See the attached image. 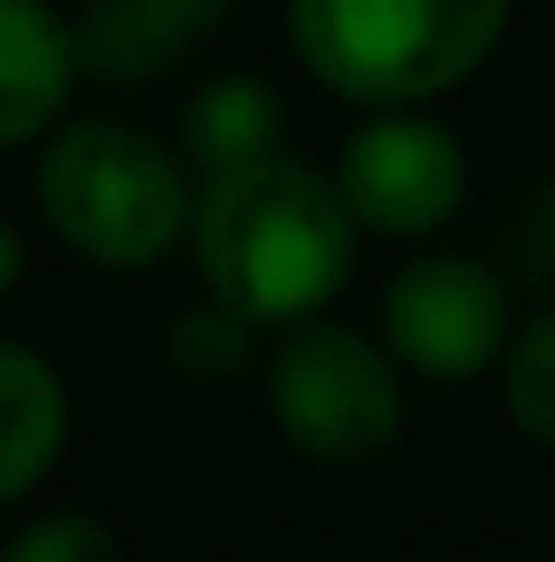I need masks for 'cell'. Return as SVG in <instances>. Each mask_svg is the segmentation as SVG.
<instances>
[{
	"label": "cell",
	"instance_id": "4fadbf2b",
	"mask_svg": "<svg viewBox=\"0 0 555 562\" xmlns=\"http://www.w3.org/2000/svg\"><path fill=\"white\" fill-rule=\"evenodd\" d=\"M122 535L93 513H43L8 535V562H114Z\"/></svg>",
	"mask_w": 555,
	"mask_h": 562
},
{
	"label": "cell",
	"instance_id": "8992f818",
	"mask_svg": "<svg viewBox=\"0 0 555 562\" xmlns=\"http://www.w3.org/2000/svg\"><path fill=\"white\" fill-rule=\"evenodd\" d=\"M385 342L428 378H477L506 349V292L471 257H420L385 285Z\"/></svg>",
	"mask_w": 555,
	"mask_h": 562
},
{
	"label": "cell",
	"instance_id": "52a82bcc",
	"mask_svg": "<svg viewBox=\"0 0 555 562\" xmlns=\"http://www.w3.org/2000/svg\"><path fill=\"white\" fill-rule=\"evenodd\" d=\"M242 0H86L71 22L79 71L100 86H150L179 71Z\"/></svg>",
	"mask_w": 555,
	"mask_h": 562
},
{
	"label": "cell",
	"instance_id": "3957f363",
	"mask_svg": "<svg viewBox=\"0 0 555 562\" xmlns=\"http://www.w3.org/2000/svg\"><path fill=\"white\" fill-rule=\"evenodd\" d=\"M513 0H285L292 50L328 93L414 108L463 86L506 36Z\"/></svg>",
	"mask_w": 555,
	"mask_h": 562
},
{
	"label": "cell",
	"instance_id": "9c48e42d",
	"mask_svg": "<svg viewBox=\"0 0 555 562\" xmlns=\"http://www.w3.org/2000/svg\"><path fill=\"white\" fill-rule=\"evenodd\" d=\"M71 435V392L50 357L29 342H0V513L22 506Z\"/></svg>",
	"mask_w": 555,
	"mask_h": 562
},
{
	"label": "cell",
	"instance_id": "7c38bea8",
	"mask_svg": "<svg viewBox=\"0 0 555 562\" xmlns=\"http://www.w3.org/2000/svg\"><path fill=\"white\" fill-rule=\"evenodd\" d=\"M506 413L528 441L555 449V306L534 314L506 349Z\"/></svg>",
	"mask_w": 555,
	"mask_h": 562
},
{
	"label": "cell",
	"instance_id": "277c9868",
	"mask_svg": "<svg viewBox=\"0 0 555 562\" xmlns=\"http://www.w3.org/2000/svg\"><path fill=\"white\" fill-rule=\"evenodd\" d=\"M271 413H278V435L306 463L356 470L399 441L406 392L371 335L306 314L292 321V335L271 357Z\"/></svg>",
	"mask_w": 555,
	"mask_h": 562
},
{
	"label": "cell",
	"instance_id": "5bb4252c",
	"mask_svg": "<svg viewBox=\"0 0 555 562\" xmlns=\"http://www.w3.org/2000/svg\"><path fill=\"white\" fill-rule=\"evenodd\" d=\"M22 278H29V243H22V228H14V221H0V300H8Z\"/></svg>",
	"mask_w": 555,
	"mask_h": 562
},
{
	"label": "cell",
	"instance_id": "9a60e30c",
	"mask_svg": "<svg viewBox=\"0 0 555 562\" xmlns=\"http://www.w3.org/2000/svg\"><path fill=\"white\" fill-rule=\"evenodd\" d=\"M534 235H542V257H548V271H555V186L542 192V221H534Z\"/></svg>",
	"mask_w": 555,
	"mask_h": 562
},
{
	"label": "cell",
	"instance_id": "30bf717a",
	"mask_svg": "<svg viewBox=\"0 0 555 562\" xmlns=\"http://www.w3.org/2000/svg\"><path fill=\"white\" fill-rule=\"evenodd\" d=\"M278 143H285V108H278V93L264 79H250V71L207 79L179 114V157L200 179L236 171V165H250V157H271Z\"/></svg>",
	"mask_w": 555,
	"mask_h": 562
},
{
	"label": "cell",
	"instance_id": "7a4b0ae2",
	"mask_svg": "<svg viewBox=\"0 0 555 562\" xmlns=\"http://www.w3.org/2000/svg\"><path fill=\"white\" fill-rule=\"evenodd\" d=\"M193 171L171 143L128 122H65L36 157V206L71 257L150 271L193 228Z\"/></svg>",
	"mask_w": 555,
	"mask_h": 562
},
{
	"label": "cell",
	"instance_id": "6da1fadb",
	"mask_svg": "<svg viewBox=\"0 0 555 562\" xmlns=\"http://www.w3.org/2000/svg\"><path fill=\"white\" fill-rule=\"evenodd\" d=\"M185 235L200 249L207 292L257 328L306 321L342 292L349 263H356V221H349L335 179L278 150L200 179Z\"/></svg>",
	"mask_w": 555,
	"mask_h": 562
},
{
	"label": "cell",
	"instance_id": "8fae6325",
	"mask_svg": "<svg viewBox=\"0 0 555 562\" xmlns=\"http://www.w3.org/2000/svg\"><path fill=\"white\" fill-rule=\"evenodd\" d=\"M250 335L257 321H242L236 306H193V314L171 321L165 335V363L179 384H193V392H222V384H236L250 371Z\"/></svg>",
	"mask_w": 555,
	"mask_h": 562
},
{
	"label": "cell",
	"instance_id": "5b68a950",
	"mask_svg": "<svg viewBox=\"0 0 555 562\" xmlns=\"http://www.w3.org/2000/svg\"><path fill=\"white\" fill-rule=\"evenodd\" d=\"M349 221L371 235H428L456 221L471 165L463 143L428 114H377L342 143V171H335Z\"/></svg>",
	"mask_w": 555,
	"mask_h": 562
},
{
	"label": "cell",
	"instance_id": "ba28073f",
	"mask_svg": "<svg viewBox=\"0 0 555 562\" xmlns=\"http://www.w3.org/2000/svg\"><path fill=\"white\" fill-rule=\"evenodd\" d=\"M79 86L71 22L43 0H0V150L50 136Z\"/></svg>",
	"mask_w": 555,
	"mask_h": 562
}]
</instances>
